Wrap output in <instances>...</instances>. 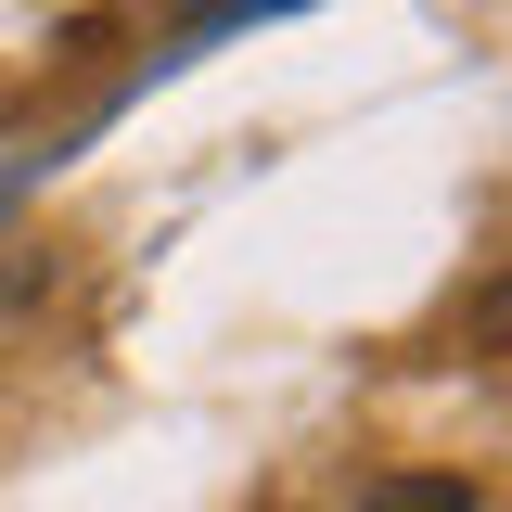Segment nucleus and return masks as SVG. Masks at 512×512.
Segmentation results:
<instances>
[{
	"instance_id": "1",
	"label": "nucleus",
	"mask_w": 512,
	"mask_h": 512,
	"mask_svg": "<svg viewBox=\"0 0 512 512\" xmlns=\"http://www.w3.org/2000/svg\"><path fill=\"white\" fill-rule=\"evenodd\" d=\"M346 512H487V500H474L461 474H372Z\"/></svg>"
}]
</instances>
